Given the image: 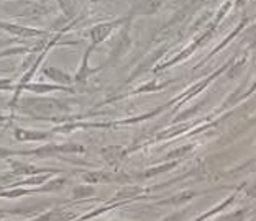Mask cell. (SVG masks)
Returning a JSON list of instances; mask_svg holds the SVG:
<instances>
[{
  "instance_id": "cell-8",
  "label": "cell",
  "mask_w": 256,
  "mask_h": 221,
  "mask_svg": "<svg viewBox=\"0 0 256 221\" xmlns=\"http://www.w3.org/2000/svg\"><path fill=\"white\" fill-rule=\"evenodd\" d=\"M102 156L110 166H117L118 162L124 159L125 151H124V148H120V146H107V148L102 149Z\"/></svg>"
},
{
  "instance_id": "cell-4",
  "label": "cell",
  "mask_w": 256,
  "mask_h": 221,
  "mask_svg": "<svg viewBox=\"0 0 256 221\" xmlns=\"http://www.w3.org/2000/svg\"><path fill=\"white\" fill-rule=\"evenodd\" d=\"M48 205H50L48 202H33V203H26V205H22V207L10 208V210H5V212H7V215H20V217L34 218L38 213H42Z\"/></svg>"
},
{
  "instance_id": "cell-6",
  "label": "cell",
  "mask_w": 256,
  "mask_h": 221,
  "mask_svg": "<svg viewBox=\"0 0 256 221\" xmlns=\"http://www.w3.org/2000/svg\"><path fill=\"white\" fill-rule=\"evenodd\" d=\"M43 74H44L48 79L54 80V82H56L58 85L71 84L72 80H74V79L71 77V75L64 72L62 69H60V67H54V66H51V67H46V69H43Z\"/></svg>"
},
{
  "instance_id": "cell-2",
  "label": "cell",
  "mask_w": 256,
  "mask_h": 221,
  "mask_svg": "<svg viewBox=\"0 0 256 221\" xmlns=\"http://www.w3.org/2000/svg\"><path fill=\"white\" fill-rule=\"evenodd\" d=\"M2 8H5L10 15H14V16H26V18H32V16H34V15L44 13V8L40 7L38 3L22 2V0H14L12 3H5Z\"/></svg>"
},
{
  "instance_id": "cell-11",
  "label": "cell",
  "mask_w": 256,
  "mask_h": 221,
  "mask_svg": "<svg viewBox=\"0 0 256 221\" xmlns=\"http://www.w3.org/2000/svg\"><path fill=\"white\" fill-rule=\"evenodd\" d=\"M84 180L87 184H100V182H106V180H110V177L107 174L104 172H90V174H84Z\"/></svg>"
},
{
  "instance_id": "cell-16",
  "label": "cell",
  "mask_w": 256,
  "mask_h": 221,
  "mask_svg": "<svg viewBox=\"0 0 256 221\" xmlns=\"http://www.w3.org/2000/svg\"><path fill=\"white\" fill-rule=\"evenodd\" d=\"M60 3H61V7L64 10V13H66V15H72V11H74L72 0H60Z\"/></svg>"
},
{
  "instance_id": "cell-13",
  "label": "cell",
  "mask_w": 256,
  "mask_h": 221,
  "mask_svg": "<svg viewBox=\"0 0 256 221\" xmlns=\"http://www.w3.org/2000/svg\"><path fill=\"white\" fill-rule=\"evenodd\" d=\"M22 154H23V151H16V149L0 146V159H4V161H8L10 158H14V156H22Z\"/></svg>"
},
{
  "instance_id": "cell-17",
  "label": "cell",
  "mask_w": 256,
  "mask_h": 221,
  "mask_svg": "<svg viewBox=\"0 0 256 221\" xmlns=\"http://www.w3.org/2000/svg\"><path fill=\"white\" fill-rule=\"evenodd\" d=\"M242 218H243V213L240 212V213H236V215H230V217H226V218L220 220V221H242Z\"/></svg>"
},
{
  "instance_id": "cell-7",
  "label": "cell",
  "mask_w": 256,
  "mask_h": 221,
  "mask_svg": "<svg viewBox=\"0 0 256 221\" xmlns=\"http://www.w3.org/2000/svg\"><path fill=\"white\" fill-rule=\"evenodd\" d=\"M115 26V23H100V25H96L90 30V38H92V46L98 44L100 41H104L110 33H112Z\"/></svg>"
},
{
  "instance_id": "cell-12",
  "label": "cell",
  "mask_w": 256,
  "mask_h": 221,
  "mask_svg": "<svg viewBox=\"0 0 256 221\" xmlns=\"http://www.w3.org/2000/svg\"><path fill=\"white\" fill-rule=\"evenodd\" d=\"M94 194V189L90 185H80V187L74 189V197L76 199H82V197H90Z\"/></svg>"
},
{
  "instance_id": "cell-3",
  "label": "cell",
  "mask_w": 256,
  "mask_h": 221,
  "mask_svg": "<svg viewBox=\"0 0 256 221\" xmlns=\"http://www.w3.org/2000/svg\"><path fill=\"white\" fill-rule=\"evenodd\" d=\"M0 28L7 31L10 36H16V38H38V36H44V31L36 30V28L32 26H25V25H16V23H7L0 20Z\"/></svg>"
},
{
  "instance_id": "cell-15",
  "label": "cell",
  "mask_w": 256,
  "mask_h": 221,
  "mask_svg": "<svg viewBox=\"0 0 256 221\" xmlns=\"http://www.w3.org/2000/svg\"><path fill=\"white\" fill-rule=\"evenodd\" d=\"M10 90H15L12 79H5V77L0 79V92H10Z\"/></svg>"
},
{
  "instance_id": "cell-1",
  "label": "cell",
  "mask_w": 256,
  "mask_h": 221,
  "mask_svg": "<svg viewBox=\"0 0 256 221\" xmlns=\"http://www.w3.org/2000/svg\"><path fill=\"white\" fill-rule=\"evenodd\" d=\"M16 112L23 115H30L34 120H50L60 112H64L66 107L54 98H42V97H22L15 107Z\"/></svg>"
},
{
  "instance_id": "cell-10",
  "label": "cell",
  "mask_w": 256,
  "mask_h": 221,
  "mask_svg": "<svg viewBox=\"0 0 256 221\" xmlns=\"http://www.w3.org/2000/svg\"><path fill=\"white\" fill-rule=\"evenodd\" d=\"M94 48V46H90L89 49L86 51V56H84V61H82V66H80V69H79V72L76 74V77H74V80L76 82H86V79L89 77V74L92 72L89 67H87V59H89V54H90V49Z\"/></svg>"
},
{
  "instance_id": "cell-18",
  "label": "cell",
  "mask_w": 256,
  "mask_h": 221,
  "mask_svg": "<svg viewBox=\"0 0 256 221\" xmlns=\"http://www.w3.org/2000/svg\"><path fill=\"white\" fill-rule=\"evenodd\" d=\"M12 41H14V39H8V38H0V48H5V46H8Z\"/></svg>"
},
{
  "instance_id": "cell-5",
  "label": "cell",
  "mask_w": 256,
  "mask_h": 221,
  "mask_svg": "<svg viewBox=\"0 0 256 221\" xmlns=\"http://www.w3.org/2000/svg\"><path fill=\"white\" fill-rule=\"evenodd\" d=\"M14 138L16 141H44L48 139L50 135L48 133H43V131H38V130H25V128H15L14 131Z\"/></svg>"
},
{
  "instance_id": "cell-19",
  "label": "cell",
  "mask_w": 256,
  "mask_h": 221,
  "mask_svg": "<svg viewBox=\"0 0 256 221\" xmlns=\"http://www.w3.org/2000/svg\"><path fill=\"white\" fill-rule=\"evenodd\" d=\"M10 118H12V115H5L0 112V123H5V121H8Z\"/></svg>"
},
{
  "instance_id": "cell-14",
  "label": "cell",
  "mask_w": 256,
  "mask_h": 221,
  "mask_svg": "<svg viewBox=\"0 0 256 221\" xmlns=\"http://www.w3.org/2000/svg\"><path fill=\"white\" fill-rule=\"evenodd\" d=\"M53 218H54V210H51V212L38 215V217H34V218H30L28 221H53Z\"/></svg>"
},
{
  "instance_id": "cell-20",
  "label": "cell",
  "mask_w": 256,
  "mask_h": 221,
  "mask_svg": "<svg viewBox=\"0 0 256 221\" xmlns=\"http://www.w3.org/2000/svg\"><path fill=\"white\" fill-rule=\"evenodd\" d=\"M0 221H12V220H0Z\"/></svg>"
},
{
  "instance_id": "cell-9",
  "label": "cell",
  "mask_w": 256,
  "mask_h": 221,
  "mask_svg": "<svg viewBox=\"0 0 256 221\" xmlns=\"http://www.w3.org/2000/svg\"><path fill=\"white\" fill-rule=\"evenodd\" d=\"M25 90L34 92V94H46V92H53V90H64V85H48V84H28L25 87Z\"/></svg>"
}]
</instances>
